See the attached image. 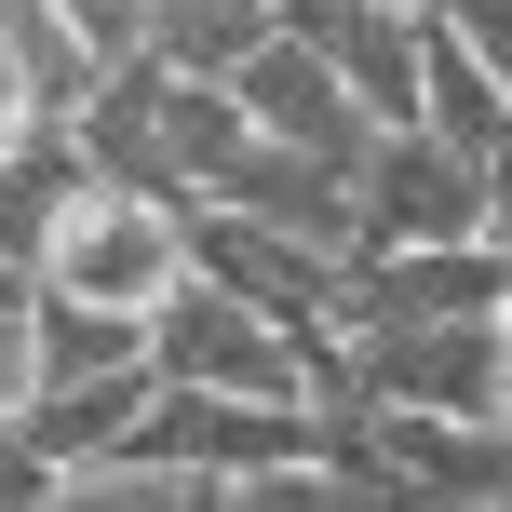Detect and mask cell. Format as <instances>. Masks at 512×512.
Listing matches in <instances>:
<instances>
[{"instance_id": "cell-1", "label": "cell", "mask_w": 512, "mask_h": 512, "mask_svg": "<svg viewBox=\"0 0 512 512\" xmlns=\"http://www.w3.org/2000/svg\"><path fill=\"white\" fill-rule=\"evenodd\" d=\"M149 364L162 378H203V391H270V405H310V378L337 364V324H270L256 297L176 270L149 297Z\"/></svg>"}, {"instance_id": "cell-2", "label": "cell", "mask_w": 512, "mask_h": 512, "mask_svg": "<svg viewBox=\"0 0 512 512\" xmlns=\"http://www.w3.org/2000/svg\"><path fill=\"white\" fill-rule=\"evenodd\" d=\"M176 189H135V176H95L81 162V189L54 203L41 256H27V283H54V297H95V310H135L149 324V297L176 283Z\"/></svg>"}, {"instance_id": "cell-3", "label": "cell", "mask_w": 512, "mask_h": 512, "mask_svg": "<svg viewBox=\"0 0 512 512\" xmlns=\"http://www.w3.org/2000/svg\"><path fill=\"white\" fill-rule=\"evenodd\" d=\"M364 405H432V418H499L512 405V337L499 310H432V324H337Z\"/></svg>"}, {"instance_id": "cell-4", "label": "cell", "mask_w": 512, "mask_h": 512, "mask_svg": "<svg viewBox=\"0 0 512 512\" xmlns=\"http://www.w3.org/2000/svg\"><path fill=\"white\" fill-rule=\"evenodd\" d=\"M445 230H499V162H459L418 122H378L364 162H351V243L337 256H364V243H445Z\"/></svg>"}, {"instance_id": "cell-5", "label": "cell", "mask_w": 512, "mask_h": 512, "mask_svg": "<svg viewBox=\"0 0 512 512\" xmlns=\"http://www.w3.org/2000/svg\"><path fill=\"white\" fill-rule=\"evenodd\" d=\"M230 108H243V135H270V149H310V162H337V176H351L364 162V108H351V81L324 68V54L297 41V27L283 14H256V41L230 54Z\"/></svg>"}, {"instance_id": "cell-6", "label": "cell", "mask_w": 512, "mask_h": 512, "mask_svg": "<svg viewBox=\"0 0 512 512\" xmlns=\"http://www.w3.org/2000/svg\"><path fill=\"white\" fill-rule=\"evenodd\" d=\"M432 310H512V256H499V230L337 256V324H432Z\"/></svg>"}, {"instance_id": "cell-7", "label": "cell", "mask_w": 512, "mask_h": 512, "mask_svg": "<svg viewBox=\"0 0 512 512\" xmlns=\"http://www.w3.org/2000/svg\"><path fill=\"white\" fill-rule=\"evenodd\" d=\"M364 459H378V499H445V512H499L512 499V432L499 418L364 405Z\"/></svg>"}, {"instance_id": "cell-8", "label": "cell", "mask_w": 512, "mask_h": 512, "mask_svg": "<svg viewBox=\"0 0 512 512\" xmlns=\"http://www.w3.org/2000/svg\"><path fill=\"white\" fill-rule=\"evenodd\" d=\"M176 256L203 283L256 297L270 324H337V243H297V230H256L230 203H176Z\"/></svg>"}, {"instance_id": "cell-9", "label": "cell", "mask_w": 512, "mask_h": 512, "mask_svg": "<svg viewBox=\"0 0 512 512\" xmlns=\"http://www.w3.org/2000/svg\"><path fill=\"white\" fill-rule=\"evenodd\" d=\"M189 203H230V216L297 230V243H351V176H337V162H310V149H270V135H243V149L216 162Z\"/></svg>"}, {"instance_id": "cell-10", "label": "cell", "mask_w": 512, "mask_h": 512, "mask_svg": "<svg viewBox=\"0 0 512 512\" xmlns=\"http://www.w3.org/2000/svg\"><path fill=\"white\" fill-rule=\"evenodd\" d=\"M432 149L459 162H512V68H486L472 41H445L432 14H418V108H405Z\"/></svg>"}, {"instance_id": "cell-11", "label": "cell", "mask_w": 512, "mask_h": 512, "mask_svg": "<svg viewBox=\"0 0 512 512\" xmlns=\"http://www.w3.org/2000/svg\"><path fill=\"white\" fill-rule=\"evenodd\" d=\"M81 189V149H68V122H27V135H0V270H27L54 230V203Z\"/></svg>"}, {"instance_id": "cell-12", "label": "cell", "mask_w": 512, "mask_h": 512, "mask_svg": "<svg viewBox=\"0 0 512 512\" xmlns=\"http://www.w3.org/2000/svg\"><path fill=\"white\" fill-rule=\"evenodd\" d=\"M243 149V108H230V81H189V68H162V108H149V162H162V189H203L216 162Z\"/></svg>"}, {"instance_id": "cell-13", "label": "cell", "mask_w": 512, "mask_h": 512, "mask_svg": "<svg viewBox=\"0 0 512 512\" xmlns=\"http://www.w3.org/2000/svg\"><path fill=\"white\" fill-rule=\"evenodd\" d=\"M256 14H270V0H149V54L189 68V81H230V54L256 41Z\"/></svg>"}, {"instance_id": "cell-14", "label": "cell", "mask_w": 512, "mask_h": 512, "mask_svg": "<svg viewBox=\"0 0 512 512\" xmlns=\"http://www.w3.org/2000/svg\"><path fill=\"white\" fill-rule=\"evenodd\" d=\"M27 337H41V378H81V364H122V351H149V324H135V310L54 297V283H41V310H27Z\"/></svg>"}, {"instance_id": "cell-15", "label": "cell", "mask_w": 512, "mask_h": 512, "mask_svg": "<svg viewBox=\"0 0 512 512\" xmlns=\"http://www.w3.org/2000/svg\"><path fill=\"white\" fill-rule=\"evenodd\" d=\"M405 14H432L445 41H472L486 68H512V0H405Z\"/></svg>"}, {"instance_id": "cell-16", "label": "cell", "mask_w": 512, "mask_h": 512, "mask_svg": "<svg viewBox=\"0 0 512 512\" xmlns=\"http://www.w3.org/2000/svg\"><path fill=\"white\" fill-rule=\"evenodd\" d=\"M54 14L81 27V54H135L149 41V0H54Z\"/></svg>"}]
</instances>
